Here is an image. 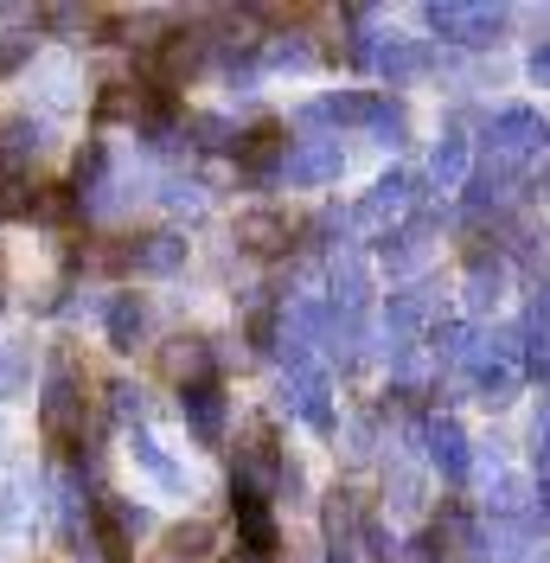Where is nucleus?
Instances as JSON below:
<instances>
[{"label": "nucleus", "mask_w": 550, "mask_h": 563, "mask_svg": "<svg viewBox=\"0 0 550 563\" xmlns=\"http://www.w3.org/2000/svg\"><path fill=\"white\" fill-rule=\"evenodd\" d=\"M38 429H45V442H52L58 455L84 461V429H90V410H84V385H77V372H70V365H52L45 397H38Z\"/></svg>", "instance_id": "f257e3e1"}, {"label": "nucleus", "mask_w": 550, "mask_h": 563, "mask_svg": "<svg viewBox=\"0 0 550 563\" xmlns=\"http://www.w3.org/2000/svg\"><path fill=\"white\" fill-rule=\"evenodd\" d=\"M206 45H211V38L199 33V26H173L161 45H147V90H167V97H173L193 70L206 65Z\"/></svg>", "instance_id": "f03ea898"}, {"label": "nucleus", "mask_w": 550, "mask_h": 563, "mask_svg": "<svg viewBox=\"0 0 550 563\" xmlns=\"http://www.w3.org/2000/svg\"><path fill=\"white\" fill-rule=\"evenodd\" d=\"M141 531H147V506H135V499H97V506H90V538H97L103 563L135 558Z\"/></svg>", "instance_id": "7ed1b4c3"}, {"label": "nucleus", "mask_w": 550, "mask_h": 563, "mask_svg": "<svg viewBox=\"0 0 550 563\" xmlns=\"http://www.w3.org/2000/svg\"><path fill=\"white\" fill-rule=\"evenodd\" d=\"M38 154H45V129H38L33 115L0 122V186H26L38 167Z\"/></svg>", "instance_id": "20e7f679"}, {"label": "nucleus", "mask_w": 550, "mask_h": 563, "mask_svg": "<svg viewBox=\"0 0 550 563\" xmlns=\"http://www.w3.org/2000/svg\"><path fill=\"white\" fill-rule=\"evenodd\" d=\"M116 269H129V276H173L179 263H186V244L173 238V231H147V238H129V244H116L109 256Z\"/></svg>", "instance_id": "39448f33"}, {"label": "nucleus", "mask_w": 550, "mask_h": 563, "mask_svg": "<svg viewBox=\"0 0 550 563\" xmlns=\"http://www.w3.org/2000/svg\"><path fill=\"white\" fill-rule=\"evenodd\" d=\"M429 26L448 33L454 45H468V52H481L486 38L506 26V13L499 7H429Z\"/></svg>", "instance_id": "423d86ee"}, {"label": "nucleus", "mask_w": 550, "mask_h": 563, "mask_svg": "<svg viewBox=\"0 0 550 563\" xmlns=\"http://www.w3.org/2000/svg\"><path fill=\"white\" fill-rule=\"evenodd\" d=\"M231 519H238V538H243V558L250 563H270L275 558V519H270V499L263 493H243L238 487V499H231Z\"/></svg>", "instance_id": "0eeeda50"}, {"label": "nucleus", "mask_w": 550, "mask_h": 563, "mask_svg": "<svg viewBox=\"0 0 550 563\" xmlns=\"http://www.w3.org/2000/svg\"><path fill=\"white\" fill-rule=\"evenodd\" d=\"M282 141H288V129H282V122H256L250 135H238V147H231V154H238V167L250 179H275V174H282V154H288Z\"/></svg>", "instance_id": "6e6552de"}, {"label": "nucleus", "mask_w": 550, "mask_h": 563, "mask_svg": "<svg viewBox=\"0 0 550 563\" xmlns=\"http://www.w3.org/2000/svg\"><path fill=\"white\" fill-rule=\"evenodd\" d=\"M340 174V141H301L282 154V179L288 186H327Z\"/></svg>", "instance_id": "1a4fd4ad"}, {"label": "nucleus", "mask_w": 550, "mask_h": 563, "mask_svg": "<svg viewBox=\"0 0 550 563\" xmlns=\"http://www.w3.org/2000/svg\"><path fill=\"white\" fill-rule=\"evenodd\" d=\"M288 404L301 410V422L308 429H320V435H333V397H327V378L314 372V365H288Z\"/></svg>", "instance_id": "9d476101"}, {"label": "nucleus", "mask_w": 550, "mask_h": 563, "mask_svg": "<svg viewBox=\"0 0 550 563\" xmlns=\"http://www.w3.org/2000/svg\"><path fill=\"white\" fill-rule=\"evenodd\" d=\"M486 147H493L499 161H525L531 147H544V122H538L531 109H513V115H499V122L486 129Z\"/></svg>", "instance_id": "9b49d317"}, {"label": "nucleus", "mask_w": 550, "mask_h": 563, "mask_svg": "<svg viewBox=\"0 0 550 563\" xmlns=\"http://www.w3.org/2000/svg\"><path fill=\"white\" fill-rule=\"evenodd\" d=\"M179 410H186V429H193L199 442H224V390H218V378L179 390Z\"/></svg>", "instance_id": "f8f14e48"}, {"label": "nucleus", "mask_w": 550, "mask_h": 563, "mask_svg": "<svg viewBox=\"0 0 550 563\" xmlns=\"http://www.w3.org/2000/svg\"><path fill=\"white\" fill-rule=\"evenodd\" d=\"M103 327H109V346L116 352H135L141 333H147V301H141V295H109Z\"/></svg>", "instance_id": "ddd939ff"}, {"label": "nucleus", "mask_w": 550, "mask_h": 563, "mask_svg": "<svg viewBox=\"0 0 550 563\" xmlns=\"http://www.w3.org/2000/svg\"><path fill=\"white\" fill-rule=\"evenodd\" d=\"M161 372H167L179 390L211 385V346H206V340H173V346L161 352Z\"/></svg>", "instance_id": "4468645a"}, {"label": "nucleus", "mask_w": 550, "mask_h": 563, "mask_svg": "<svg viewBox=\"0 0 550 563\" xmlns=\"http://www.w3.org/2000/svg\"><path fill=\"white\" fill-rule=\"evenodd\" d=\"M410 192H416V179L410 174H391L372 186V199L359 206V224H397L404 211H410Z\"/></svg>", "instance_id": "2eb2a0df"}, {"label": "nucleus", "mask_w": 550, "mask_h": 563, "mask_svg": "<svg viewBox=\"0 0 550 563\" xmlns=\"http://www.w3.org/2000/svg\"><path fill=\"white\" fill-rule=\"evenodd\" d=\"M238 244L250 256H282L288 250V218L282 211H250V218H238Z\"/></svg>", "instance_id": "dca6fc26"}, {"label": "nucleus", "mask_w": 550, "mask_h": 563, "mask_svg": "<svg viewBox=\"0 0 550 563\" xmlns=\"http://www.w3.org/2000/svg\"><path fill=\"white\" fill-rule=\"evenodd\" d=\"M429 461L442 467L448 481L468 474V435H461V422L454 417H429Z\"/></svg>", "instance_id": "f3484780"}, {"label": "nucleus", "mask_w": 550, "mask_h": 563, "mask_svg": "<svg viewBox=\"0 0 550 563\" xmlns=\"http://www.w3.org/2000/svg\"><path fill=\"white\" fill-rule=\"evenodd\" d=\"M372 45H378V52H372V65H378L384 77H397V84L429 70V45H416V38H372Z\"/></svg>", "instance_id": "a211bd4d"}, {"label": "nucleus", "mask_w": 550, "mask_h": 563, "mask_svg": "<svg viewBox=\"0 0 550 563\" xmlns=\"http://www.w3.org/2000/svg\"><path fill=\"white\" fill-rule=\"evenodd\" d=\"M77 211H84L77 186H45V192H33V199H26V218H33V224H70Z\"/></svg>", "instance_id": "6ab92c4d"}, {"label": "nucleus", "mask_w": 550, "mask_h": 563, "mask_svg": "<svg viewBox=\"0 0 550 563\" xmlns=\"http://www.w3.org/2000/svg\"><path fill=\"white\" fill-rule=\"evenodd\" d=\"M129 449H135V461H141V467H147V474H154L167 493H186V474H179L167 455H161V442H154L147 429H135V442H129Z\"/></svg>", "instance_id": "aec40b11"}, {"label": "nucleus", "mask_w": 550, "mask_h": 563, "mask_svg": "<svg viewBox=\"0 0 550 563\" xmlns=\"http://www.w3.org/2000/svg\"><path fill=\"white\" fill-rule=\"evenodd\" d=\"M429 174H436V186H461V174H468V141L448 135L436 147V161H429Z\"/></svg>", "instance_id": "412c9836"}, {"label": "nucleus", "mask_w": 550, "mask_h": 563, "mask_svg": "<svg viewBox=\"0 0 550 563\" xmlns=\"http://www.w3.org/2000/svg\"><path fill=\"white\" fill-rule=\"evenodd\" d=\"M186 141H199L206 154H218V147H238V135H231V122H224V115H193V122H186Z\"/></svg>", "instance_id": "4be33fe9"}, {"label": "nucleus", "mask_w": 550, "mask_h": 563, "mask_svg": "<svg viewBox=\"0 0 550 563\" xmlns=\"http://www.w3.org/2000/svg\"><path fill=\"white\" fill-rule=\"evenodd\" d=\"M167 551H173V563H186V551H211V526H173Z\"/></svg>", "instance_id": "5701e85b"}, {"label": "nucleus", "mask_w": 550, "mask_h": 563, "mask_svg": "<svg viewBox=\"0 0 550 563\" xmlns=\"http://www.w3.org/2000/svg\"><path fill=\"white\" fill-rule=\"evenodd\" d=\"M109 410H116V422L141 429V390L135 385H109Z\"/></svg>", "instance_id": "b1692460"}, {"label": "nucleus", "mask_w": 550, "mask_h": 563, "mask_svg": "<svg viewBox=\"0 0 550 563\" xmlns=\"http://www.w3.org/2000/svg\"><path fill=\"white\" fill-rule=\"evenodd\" d=\"M26 58H33V38H26V33H7V38H0V77H7L13 65H26Z\"/></svg>", "instance_id": "393cba45"}, {"label": "nucleus", "mask_w": 550, "mask_h": 563, "mask_svg": "<svg viewBox=\"0 0 550 563\" xmlns=\"http://www.w3.org/2000/svg\"><path fill=\"white\" fill-rule=\"evenodd\" d=\"M263 58H270V65H308V52H301V38H270V52H263Z\"/></svg>", "instance_id": "a878e982"}, {"label": "nucleus", "mask_w": 550, "mask_h": 563, "mask_svg": "<svg viewBox=\"0 0 550 563\" xmlns=\"http://www.w3.org/2000/svg\"><path fill=\"white\" fill-rule=\"evenodd\" d=\"M26 211V186H0V218H20Z\"/></svg>", "instance_id": "bb28decb"}, {"label": "nucleus", "mask_w": 550, "mask_h": 563, "mask_svg": "<svg viewBox=\"0 0 550 563\" xmlns=\"http://www.w3.org/2000/svg\"><path fill=\"white\" fill-rule=\"evenodd\" d=\"M20 385V352H7V358H0V390H13Z\"/></svg>", "instance_id": "cd10ccee"}, {"label": "nucleus", "mask_w": 550, "mask_h": 563, "mask_svg": "<svg viewBox=\"0 0 550 563\" xmlns=\"http://www.w3.org/2000/svg\"><path fill=\"white\" fill-rule=\"evenodd\" d=\"M531 77H538V84H550V45L538 52V58H531Z\"/></svg>", "instance_id": "c85d7f7f"}]
</instances>
